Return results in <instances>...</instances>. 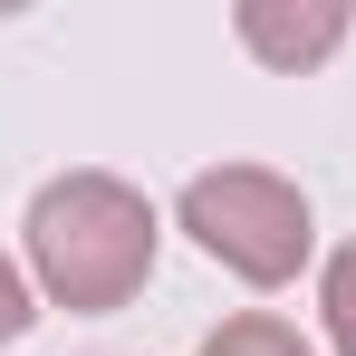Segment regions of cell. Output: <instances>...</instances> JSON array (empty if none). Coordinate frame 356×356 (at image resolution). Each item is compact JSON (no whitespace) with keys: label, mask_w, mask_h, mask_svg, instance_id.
Instances as JSON below:
<instances>
[{"label":"cell","mask_w":356,"mask_h":356,"mask_svg":"<svg viewBox=\"0 0 356 356\" xmlns=\"http://www.w3.org/2000/svg\"><path fill=\"white\" fill-rule=\"evenodd\" d=\"M29 270L58 308H125L154 270V202L116 174H67L29 202Z\"/></svg>","instance_id":"obj_1"},{"label":"cell","mask_w":356,"mask_h":356,"mask_svg":"<svg viewBox=\"0 0 356 356\" xmlns=\"http://www.w3.org/2000/svg\"><path fill=\"white\" fill-rule=\"evenodd\" d=\"M241 39L270 67H318L347 39V10L337 0H241Z\"/></svg>","instance_id":"obj_3"},{"label":"cell","mask_w":356,"mask_h":356,"mask_svg":"<svg viewBox=\"0 0 356 356\" xmlns=\"http://www.w3.org/2000/svg\"><path fill=\"white\" fill-rule=\"evenodd\" d=\"M19 327H29V280H19V270L0 260V347H10Z\"/></svg>","instance_id":"obj_6"},{"label":"cell","mask_w":356,"mask_h":356,"mask_svg":"<svg viewBox=\"0 0 356 356\" xmlns=\"http://www.w3.org/2000/svg\"><path fill=\"white\" fill-rule=\"evenodd\" d=\"M202 356H318L298 327H280V318H222L212 337H202Z\"/></svg>","instance_id":"obj_4"},{"label":"cell","mask_w":356,"mask_h":356,"mask_svg":"<svg viewBox=\"0 0 356 356\" xmlns=\"http://www.w3.org/2000/svg\"><path fill=\"white\" fill-rule=\"evenodd\" d=\"M183 232L222 270H241L250 289H280L308 260V193L289 174H270V164H222V174L183 183Z\"/></svg>","instance_id":"obj_2"},{"label":"cell","mask_w":356,"mask_h":356,"mask_svg":"<svg viewBox=\"0 0 356 356\" xmlns=\"http://www.w3.org/2000/svg\"><path fill=\"white\" fill-rule=\"evenodd\" d=\"M318 308H327V337H337V356H356V241L327 260V289H318Z\"/></svg>","instance_id":"obj_5"}]
</instances>
